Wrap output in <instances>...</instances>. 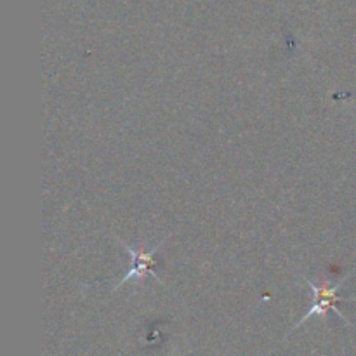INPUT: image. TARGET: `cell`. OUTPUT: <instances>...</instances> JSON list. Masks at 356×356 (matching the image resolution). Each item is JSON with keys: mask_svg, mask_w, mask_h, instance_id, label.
I'll return each instance as SVG.
<instances>
[{"mask_svg": "<svg viewBox=\"0 0 356 356\" xmlns=\"http://www.w3.org/2000/svg\"><path fill=\"white\" fill-rule=\"evenodd\" d=\"M348 278H350V277L341 278V280L337 282V284H334V285H330V284L315 285L312 280H306V278H305V282L309 285V289H312V292H313V305H312V308L306 312V315L302 316V318L299 320V322L296 323L294 327H292L291 332L287 334V337L291 336L294 330H298L299 327L305 325L308 320H312L315 315L316 316H327V313H330V312L336 313V315L339 316V318L343 320L346 325H350V320H348L346 316L341 313V309L337 308V302H339V301H356V299H353V298H341V296H339V289L343 287L344 282H348Z\"/></svg>", "mask_w": 356, "mask_h": 356, "instance_id": "1", "label": "cell"}, {"mask_svg": "<svg viewBox=\"0 0 356 356\" xmlns=\"http://www.w3.org/2000/svg\"><path fill=\"white\" fill-rule=\"evenodd\" d=\"M163 243H165V240H162L160 243H156L153 249L145 250V249H141V247H139V249H134V247L120 242V245L124 247V249L127 250L129 256L132 257V268L129 270V273L125 275V277H122V280L118 282V285L115 287V291H118V289H120L124 284H127V282L143 280V278H146V277H153L156 282H160V284H162V280H160L159 275L155 273V270H153V268H155V264H159L156 263L155 256Z\"/></svg>", "mask_w": 356, "mask_h": 356, "instance_id": "2", "label": "cell"}]
</instances>
